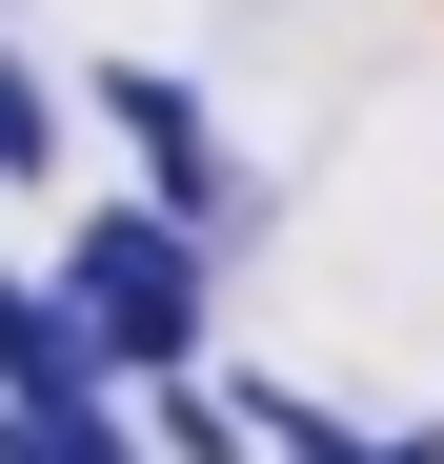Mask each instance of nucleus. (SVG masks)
Instances as JSON below:
<instances>
[{
    "mask_svg": "<svg viewBox=\"0 0 444 464\" xmlns=\"http://www.w3.org/2000/svg\"><path fill=\"white\" fill-rule=\"evenodd\" d=\"M0 464H141V444H121L101 404H41V424H21V404H0Z\"/></svg>",
    "mask_w": 444,
    "mask_h": 464,
    "instance_id": "20e7f679",
    "label": "nucleus"
},
{
    "mask_svg": "<svg viewBox=\"0 0 444 464\" xmlns=\"http://www.w3.org/2000/svg\"><path fill=\"white\" fill-rule=\"evenodd\" d=\"M0 404H101V343H82V303H61V283H0Z\"/></svg>",
    "mask_w": 444,
    "mask_h": 464,
    "instance_id": "7ed1b4c3",
    "label": "nucleus"
},
{
    "mask_svg": "<svg viewBox=\"0 0 444 464\" xmlns=\"http://www.w3.org/2000/svg\"><path fill=\"white\" fill-rule=\"evenodd\" d=\"M101 121L141 141V182H162L141 222H182V243H222V222H243V182H222V121H202V82H162V61H121V82H101Z\"/></svg>",
    "mask_w": 444,
    "mask_h": 464,
    "instance_id": "f03ea898",
    "label": "nucleus"
},
{
    "mask_svg": "<svg viewBox=\"0 0 444 464\" xmlns=\"http://www.w3.org/2000/svg\"><path fill=\"white\" fill-rule=\"evenodd\" d=\"M41 141H61V102L21 82V61H0V162H41Z\"/></svg>",
    "mask_w": 444,
    "mask_h": 464,
    "instance_id": "423d86ee",
    "label": "nucleus"
},
{
    "mask_svg": "<svg viewBox=\"0 0 444 464\" xmlns=\"http://www.w3.org/2000/svg\"><path fill=\"white\" fill-rule=\"evenodd\" d=\"M61 303H82L101 383H182V363H202V243H182V222H82Z\"/></svg>",
    "mask_w": 444,
    "mask_h": 464,
    "instance_id": "f257e3e1",
    "label": "nucleus"
},
{
    "mask_svg": "<svg viewBox=\"0 0 444 464\" xmlns=\"http://www.w3.org/2000/svg\"><path fill=\"white\" fill-rule=\"evenodd\" d=\"M243 444H263L243 404H202V383H162V464H243Z\"/></svg>",
    "mask_w": 444,
    "mask_h": 464,
    "instance_id": "39448f33",
    "label": "nucleus"
}]
</instances>
